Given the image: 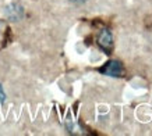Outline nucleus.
I'll use <instances>...</instances> for the list:
<instances>
[{
    "mask_svg": "<svg viewBox=\"0 0 152 136\" xmlns=\"http://www.w3.org/2000/svg\"><path fill=\"white\" fill-rule=\"evenodd\" d=\"M101 72L109 77H120L123 74V67L119 61H109L101 68Z\"/></svg>",
    "mask_w": 152,
    "mask_h": 136,
    "instance_id": "obj_1",
    "label": "nucleus"
},
{
    "mask_svg": "<svg viewBox=\"0 0 152 136\" xmlns=\"http://www.w3.org/2000/svg\"><path fill=\"white\" fill-rule=\"evenodd\" d=\"M4 100H6V93H4V90H3L1 85H0V104H1Z\"/></svg>",
    "mask_w": 152,
    "mask_h": 136,
    "instance_id": "obj_4",
    "label": "nucleus"
},
{
    "mask_svg": "<svg viewBox=\"0 0 152 136\" xmlns=\"http://www.w3.org/2000/svg\"><path fill=\"white\" fill-rule=\"evenodd\" d=\"M71 1H74V3H84L85 0H71Z\"/></svg>",
    "mask_w": 152,
    "mask_h": 136,
    "instance_id": "obj_5",
    "label": "nucleus"
},
{
    "mask_svg": "<svg viewBox=\"0 0 152 136\" xmlns=\"http://www.w3.org/2000/svg\"><path fill=\"white\" fill-rule=\"evenodd\" d=\"M7 14H9L13 20H18L20 17L23 15V9H21L20 6H17V4H13V6H10L9 9H7Z\"/></svg>",
    "mask_w": 152,
    "mask_h": 136,
    "instance_id": "obj_3",
    "label": "nucleus"
},
{
    "mask_svg": "<svg viewBox=\"0 0 152 136\" xmlns=\"http://www.w3.org/2000/svg\"><path fill=\"white\" fill-rule=\"evenodd\" d=\"M98 45L101 46L105 51H110L112 50V47H113V38H112V33L107 29H103L99 33V36H98Z\"/></svg>",
    "mask_w": 152,
    "mask_h": 136,
    "instance_id": "obj_2",
    "label": "nucleus"
}]
</instances>
